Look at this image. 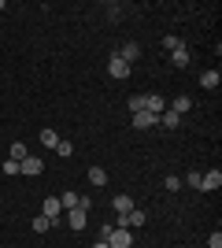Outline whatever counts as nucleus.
Returning a JSON list of instances; mask_svg holds the SVG:
<instances>
[{
    "instance_id": "6ab92c4d",
    "label": "nucleus",
    "mask_w": 222,
    "mask_h": 248,
    "mask_svg": "<svg viewBox=\"0 0 222 248\" xmlns=\"http://www.w3.org/2000/svg\"><path fill=\"white\" fill-rule=\"evenodd\" d=\"M41 145L44 148H56V145H59V134H56V130H41Z\"/></svg>"
},
{
    "instance_id": "bb28decb",
    "label": "nucleus",
    "mask_w": 222,
    "mask_h": 248,
    "mask_svg": "<svg viewBox=\"0 0 222 248\" xmlns=\"http://www.w3.org/2000/svg\"><path fill=\"white\" fill-rule=\"evenodd\" d=\"M207 248H222V233H219V230H215L211 237H207Z\"/></svg>"
},
{
    "instance_id": "f8f14e48",
    "label": "nucleus",
    "mask_w": 222,
    "mask_h": 248,
    "mask_svg": "<svg viewBox=\"0 0 222 248\" xmlns=\"http://www.w3.org/2000/svg\"><path fill=\"white\" fill-rule=\"evenodd\" d=\"M189 60H192V56H189V48H185V45H178V48L170 52V63H174V67H185Z\"/></svg>"
},
{
    "instance_id": "1a4fd4ad",
    "label": "nucleus",
    "mask_w": 222,
    "mask_h": 248,
    "mask_svg": "<svg viewBox=\"0 0 222 248\" xmlns=\"http://www.w3.org/2000/svg\"><path fill=\"white\" fill-rule=\"evenodd\" d=\"M145 111L163 115V111H167V100H163V96H156V93H145Z\"/></svg>"
},
{
    "instance_id": "20e7f679",
    "label": "nucleus",
    "mask_w": 222,
    "mask_h": 248,
    "mask_svg": "<svg viewBox=\"0 0 222 248\" xmlns=\"http://www.w3.org/2000/svg\"><path fill=\"white\" fill-rule=\"evenodd\" d=\"M145 222H148V215L141 211V207H133L130 215H122V218H118V226H126V230H137V226H145Z\"/></svg>"
},
{
    "instance_id": "f257e3e1",
    "label": "nucleus",
    "mask_w": 222,
    "mask_h": 248,
    "mask_svg": "<svg viewBox=\"0 0 222 248\" xmlns=\"http://www.w3.org/2000/svg\"><path fill=\"white\" fill-rule=\"evenodd\" d=\"M107 245L111 248H133V233H130L126 226H111V233H107Z\"/></svg>"
},
{
    "instance_id": "423d86ee",
    "label": "nucleus",
    "mask_w": 222,
    "mask_h": 248,
    "mask_svg": "<svg viewBox=\"0 0 222 248\" xmlns=\"http://www.w3.org/2000/svg\"><path fill=\"white\" fill-rule=\"evenodd\" d=\"M107 74L122 82V78H126V74H130V63H126V60H118V56H111V60H107Z\"/></svg>"
},
{
    "instance_id": "dca6fc26",
    "label": "nucleus",
    "mask_w": 222,
    "mask_h": 248,
    "mask_svg": "<svg viewBox=\"0 0 222 248\" xmlns=\"http://www.w3.org/2000/svg\"><path fill=\"white\" fill-rule=\"evenodd\" d=\"M89 182H93L96 189L107 186V170H104V167H89Z\"/></svg>"
},
{
    "instance_id": "2eb2a0df",
    "label": "nucleus",
    "mask_w": 222,
    "mask_h": 248,
    "mask_svg": "<svg viewBox=\"0 0 222 248\" xmlns=\"http://www.w3.org/2000/svg\"><path fill=\"white\" fill-rule=\"evenodd\" d=\"M219 82H222L219 71H204L200 74V85H204V89H219Z\"/></svg>"
},
{
    "instance_id": "aec40b11",
    "label": "nucleus",
    "mask_w": 222,
    "mask_h": 248,
    "mask_svg": "<svg viewBox=\"0 0 222 248\" xmlns=\"http://www.w3.org/2000/svg\"><path fill=\"white\" fill-rule=\"evenodd\" d=\"M8 155H11V159H26L30 152H26V145H22V141H15V145L8 148Z\"/></svg>"
},
{
    "instance_id": "393cba45",
    "label": "nucleus",
    "mask_w": 222,
    "mask_h": 248,
    "mask_svg": "<svg viewBox=\"0 0 222 248\" xmlns=\"http://www.w3.org/2000/svg\"><path fill=\"white\" fill-rule=\"evenodd\" d=\"M163 189H170V193H178V189H181V178H174V174H170L167 182H163Z\"/></svg>"
},
{
    "instance_id": "a211bd4d",
    "label": "nucleus",
    "mask_w": 222,
    "mask_h": 248,
    "mask_svg": "<svg viewBox=\"0 0 222 248\" xmlns=\"http://www.w3.org/2000/svg\"><path fill=\"white\" fill-rule=\"evenodd\" d=\"M126 108H130V115H137V111H145V93H137V96H130V100H126Z\"/></svg>"
},
{
    "instance_id": "f03ea898",
    "label": "nucleus",
    "mask_w": 222,
    "mask_h": 248,
    "mask_svg": "<svg viewBox=\"0 0 222 248\" xmlns=\"http://www.w3.org/2000/svg\"><path fill=\"white\" fill-rule=\"evenodd\" d=\"M63 215H67V226H71V230H85V222H89V207L78 204V207H71V211H63Z\"/></svg>"
},
{
    "instance_id": "39448f33",
    "label": "nucleus",
    "mask_w": 222,
    "mask_h": 248,
    "mask_svg": "<svg viewBox=\"0 0 222 248\" xmlns=\"http://www.w3.org/2000/svg\"><path fill=\"white\" fill-rule=\"evenodd\" d=\"M41 215L48 218V222H59V215H63V204H59V197H48V200H44Z\"/></svg>"
},
{
    "instance_id": "7ed1b4c3",
    "label": "nucleus",
    "mask_w": 222,
    "mask_h": 248,
    "mask_svg": "<svg viewBox=\"0 0 222 248\" xmlns=\"http://www.w3.org/2000/svg\"><path fill=\"white\" fill-rule=\"evenodd\" d=\"M41 170H44V159H37V155H26V159H19V174L37 178Z\"/></svg>"
},
{
    "instance_id": "b1692460",
    "label": "nucleus",
    "mask_w": 222,
    "mask_h": 248,
    "mask_svg": "<svg viewBox=\"0 0 222 248\" xmlns=\"http://www.w3.org/2000/svg\"><path fill=\"white\" fill-rule=\"evenodd\" d=\"M56 152H59V155H63V159H67V155L74 152V145H71V141H63V137H59V145H56Z\"/></svg>"
},
{
    "instance_id": "a878e982",
    "label": "nucleus",
    "mask_w": 222,
    "mask_h": 248,
    "mask_svg": "<svg viewBox=\"0 0 222 248\" xmlns=\"http://www.w3.org/2000/svg\"><path fill=\"white\" fill-rule=\"evenodd\" d=\"M200 178H204V174H200V170H189V178H185V182H189V186H192V189H200Z\"/></svg>"
},
{
    "instance_id": "cd10ccee",
    "label": "nucleus",
    "mask_w": 222,
    "mask_h": 248,
    "mask_svg": "<svg viewBox=\"0 0 222 248\" xmlns=\"http://www.w3.org/2000/svg\"><path fill=\"white\" fill-rule=\"evenodd\" d=\"M93 248H111V245H107V241H96V245Z\"/></svg>"
},
{
    "instance_id": "6e6552de",
    "label": "nucleus",
    "mask_w": 222,
    "mask_h": 248,
    "mask_svg": "<svg viewBox=\"0 0 222 248\" xmlns=\"http://www.w3.org/2000/svg\"><path fill=\"white\" fill-rule=\"evenodd\" d=\"M115 56H118V60H126V63H133V60H141V45H137V41H126Z\"/></svg>"
},
{
    "instance_id": "ddd939ff",
    "label": "nucleus",
    "mask_w": 222,
    "mask_h": 248,
    "mask_svg": "<svg viewBox=\"0 0 222 248\" xmlns=\"http://www.w3.org/2000/svg\"><path fill=\"white\" fill-rule=\"evenodd\" d=\"M189 108H192V100H189V96H185V93L170 100V111H174V115H185V111H189Z\"/></svg>"
},
{
    "instance_id": "f3484780",
    "label": "nucleus",
    "mask_w": 222,
    "mask_h": 248,
    "mask_svg": "<svg viewBox=\"0 0 222 248\" xmlns=\"http://www.w3.org/2000/svg\"><path fill=\"white\" fill-rule=\"evenodd\" d=\"M59 204H63V211H71V207H78V204H82V197H78V193H71V189H67L63 197H59Z\"/></svg>"
},
{
    "instance_id": "412c9836",
    "label": "nucleus",
    "mask_w": 222,
    "mask_h": 248,
    "mask_svg": "<svg viewBox=\"0 0 222 248\" xmlns=\"http://www.w3.org/2000/svg\"><path fill=\"white\" fill-rule=\"evenodd\" d=\"M159 45H163V48H167V52H174V48H178V45H185V41H181V37H174V33H167V37H163V41H159Z\"/></svg>"
},
{
    "instance_id": "0eeeda50",
    "label": "nucleus",
    "mask_w": 222,
    "mask_h": 248,
    "mask_svg": "<svg viewBox=\"0 0 222 248\" xmlns=\"http://www.w3.org/2000/svg\"><path fill=\"white\" fill-rule=\"evenodd\" d=\"M219 186H222V170H207V174L200 178V193H215Z\"/></svg>"
},
{
    "instance_id": "4468645a",
    "label": "nucleus",
    "mask_w": 222,
    "mask_h": 248,
    "mask_svg": "<svg viewBox=\"0 0 222 248\" xmlns=\"http://www.w3.org/2000/svg\"><path fill=\"white\" fill-rule=\"evenodd\" d=\"M111 204H115V211H118V215H130V211H133V200H130L126 193H118V197L111 200Z\"/></svg>"
},
{
    "instance_id": "5701e85b",
    "label": "nucleus",
    "mask_w": 222,
    "mask_h": 248,
    "mask_svg": "<svg viewBox=\"0 0 222 248\" xmlns=\"http://www.w3.org/2000/svg\"><path fill=\"white\" fill-rule=\"evenodd\" d=\"M48 226H52V222H48V218H44V215H37V218H33V233H44V230H48Z\"/></svg>"
},
{
    "instance_id": "4be33fe9",
    "label": "nucleus",
    "mask_w": 222,
    "mask_h": 248,
    "mask_svg": "<svg viewBox=\"0 0 222 248\" xmlns=\"http://www.w3.org/2000/svg\"><path fill=\"white\" fill-rule=\"evenodd\" d=\"M4 174H8V178L19 174V159H4Z\"/></svg>"
},
{
    "instance_id": "9b49d317",
    "label": "nucleus",
    "mask_w": 222,
    "mask_h": 248,
    "mask_svg": "<svg viewBox=\"0 0 222 248\" xmlns=\"http://www.w3.org/2000/svg\"><path fill=\"white\" fill-rule=\"evenodd\" d=\"M159 126H163V130H178V126H181V115H174V111L167 108V111L159 115Z\"/></svg>"
},
{
    "instance_id": "9d476101",
    "label": "nucleus",
    "mask_w": 222,
    "mask_h": 248,
    "mask_svg": "<svg viewBox=\"0 0 222 248\" xmlns=\"http://www.w3.org/2000/svg\"><path fill=\"white\" fill-rule=\"evenodd\" d=\"M133 126H137V130H152V126H159V115H152V111H137V115H133Z\"/></svg>"
}]
</instances>
